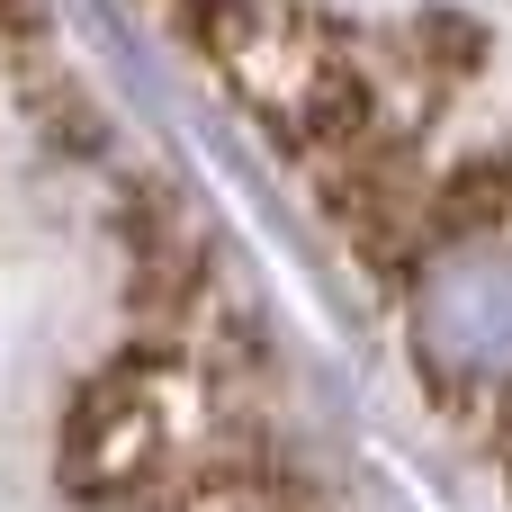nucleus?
I'll list each match as a JSON object with an SVG mask.
<instances>
[{
  "instance_id": "nucleus-2",
  "label": "nucleus",
  "mask_w": 512,
  "mask_h": 512,
  "mask_svg": "<svg viewBox=\"0 0 512 512\" xmlns=\"http://www.w3.org/2000/svg\"><path fill=\"white\" fill-rule=\"evenodd\" d=\"M414 342L441 378H468V387L512 378V243L504 234H459L423 261Z\"/></svg>"
},
{
  "instance_id": "nucleus-1",
  "label": "nucleus",
  "mask_w": 512,
  "mask_h": 512,
  "mask_svg": "<svg viewBox=\"0 0 512 512\" xmlns=\"http://www.w3.org/2000/svg\"><path fill=\"white\" fill-rule=\"evenodd\" d=\"M63 468L90 504H198L216 477V387L180 351L108 360L63 432Z\"/></svg>"
}]
</instances>
